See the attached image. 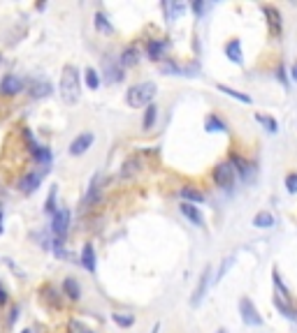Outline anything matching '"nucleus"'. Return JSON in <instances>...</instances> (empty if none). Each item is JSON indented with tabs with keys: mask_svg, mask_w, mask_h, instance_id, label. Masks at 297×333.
Returning <instances> with one entry per match:
<instances>
[{
	"mask_svg": "<svg viewBox=\"0 0 297 333\" xmlns=\"http://www.w3.org/2000/svg\"><path fill=\"white\" fill-rule=\"evenodd\" d=\"M61 97L65 104H77L81 97V81L74 65H65L61 74Z\"/></svg>",
	"mask_w": 297,
	"mask_h": 333,
	"instance_id": "f257e3e1",
	"label": "nucleus"
},
{
	"mask_svg": "<svg viewBox=\"0 0 297 333\" xmlns=\"http://www.w3.org/2000/svg\"><path fill=\"white\" fill-rule=\"evenodd\" d=\"M155 93H158V86H155L153 81H144V83H137V86L130 88L126 100H128L130 107H135V109L148 107V104L153 102Z\"/></svg>",
	"mask_w": 297,
	"mask_h": 333,
	"instance_id": "f03ea898",
	"label": "nucleus"
},
{
	"mask_svg": "<svg viewBox=\"0 0 297 333\" xmlns=\"http://www.w3.org/2000/svg\"><path fill=\"white\" fill-rule=\"evenodd\" d=\"M51 229H54L56 239H65V234L70 229V211L68 208H56L54 218H51Z\"/></svg>",
	"mask_w": 297,
	"mask_h": 333,
	"instance_id": "7ed1b4c3",
	"label": "nucleus"
},
{
	"mask_svg": "<svg viewBox=\"0 0 297 333\" xmlns=\"http://www.w3.org/2000/svg\"><path fill=\"white\" fill-rule=\"evenodd\" d=\"M239 313H242V320L249 324V327H260L263 324V317L258 315L256 306L251 303L249 296H242V301H239Z\"/></svg>",
	"mask_w": 297,
	"mask_h": 333,
	"instance_id": "20e7f679",
	"label": "nucleus"
},
{
	"mask_svg": "<svg viewBox=\"0 0 297 333\" xmlns=\"http://www.w3.org/2000/svg\"><path fill=\"white\" fill-rule=\"evenodd\" d=\"M214 180H216L218 187L230 190L232 183H235V169H232V165H230V162H221V165L214 169Z\"/></svg>",
	"mask_w": 297,
	"mask_h": 333,
	"instance_id": "39448f33",
	"label": "nucleus"
},
{
	"mask_svg": "<svg viewBox=\"0 0 297 333\" xmlns=\"http://www.w3.org/2000/svg\"><path fill=\"white\" fill-rule=\"evenodd\" d=\"M93 132H81L79 137H74L72 144H70V155H84L88 151V148L93 146Z\"/></svg>",
	"mask_w": 297,
	"mask_h": 333,
	"instance_id": "423d86ee",
	"label": "nucleus"
},
{
	"mask_svg": "<svg viewBox=\"0 0 297 333\" xmlns=\"http://www.w3.org/2000/svg\"><path fill=\"white\" fill-rule=\"evenodd\" d=\"M21 88H23V79H19L16 74H7L0 81V95H19Z\"/></svg>",
	"mask_w": 297,
	"mask_h": 333,
	"instance_id": "0eeeda50",
	"label": "nucleus"
},
{
	"mask_svg": "<svg viewBox=\"0 0 297 333\" xmlns=\"http://www.w3.org/2000/svg\"><path fill=\"white\" fill-rule=\"evenodd\" d=\"M209 273H211V268L207 266L204 268V273H202V278H200V282H197V287H195V292H193V306H200L202 303V299H204V294H207V287H209Z\"/></svg>",
	"mask_w": 297,
	"mask_h": 333,
	"instance_id": "6e6552de",
	"label": "nucleus"
},
{
	"mask_svg": "<svg viewBox=\"0 0 297 333\" xmlns=\"http://www.w3.org/2000/svg\"><path fill=\"white\" fill-rule=\"evenodd\" d=\"M179 208H181V213L186 215V218H188V220L193 222L195 227H202L204 225V215H202V211H200L195 204H186V201H183Z\"/></svg>",
	"mask_w": 297,
	"mask_h": 333,
	"instance_id": "1a4fd4ad",
	"label": "nucleus"
},
{
	"mask_svg": "<svg viewBox=\"0 0 297 333\" xmlns=\"http://www.w3.org/2000/svg\"><path fill=\"white\" fill-rule=\"evenodd\" d=\"M40 183H42V176L40 173H28V176H23L21 178V192L23 194H33L37 187H40Z\"/></svg>",
	"mask_w": 297,
	"mask_h": 333,
	"instance_id": "9d476101",
	"label": "nucleus"
},
{
	"mask_svg": "<svg viewBox=\"0 0 297 333\" xmlns=\"http://www.w3.org/2000/svg\"><path fill=\"white\" fill-rule=\"evenodd\" d=\"M81 266L86 268L88 273H95V250L93 243H86L84 250H81Z\"/></svg>",
	"mask_w": 297,
	"mask_h": 333,
	"instance_id": "9b49d317",
	"label": "nucleus"
},
{
	"mask_svg": "<svg viewBox=\"0 0 297 333\" xmlns=\"http://www.w3.org/2000/svg\"><path fill=\"white\" fill-rule=\"evenodd\" d=\"M63 292H65L68 299L77 301L81 296V287H79V282H77L74 278H65V280H63Z\"/></svg>",
	"mask_w": 297,
	"mask_h": 333,
	"instance_id": "f8f14e48",
	"label": "nucleus"
},
{
	"mask_svg": "<svg viewBox=\"0 0 297 333\" xmlns=\"http://www.w3.org/2000/svg\"><path fill=\"white\" fill-rule=\"evenodd\" d=\"M165 49H167V42L148 40V44H147V54H148V58L158 60V58H162V54H165Z\"/></svg>",
	"mask_w": 297,
	"mask_h": 333,
	"instance_id": "ddd939ff",
	"label": "nucleus"
},
{
	"mask_svg": "<svg viewBox=\"0 0 297 333\" xmlns=\"http://www.w3.org/2000/svg\"><path fill=\"white\" fill-rule=\"evenodd\" d=\"M225 54H228V58L232 60V63H242V42L230 40L228 44H225Z\"/></svg>",
	"mask_w": 297,
	"mask_h": 333,
	"instance_id": "4468645a",
	"label": "nucleus"
},
{
	"mask_svg": "<svg viewBox=\"0 0 297 333\" xmlns=\"http://www.w3.org/2000/svg\"><path fill=\"white\" fill-rule=\"evenodd\" d=\"M183 12H186V5H183V2H165V14H167L169 21L179 19Z\"/></svg>",
	"mask_w": 297,
	"mask_h": 333,
	"instance_id": "2eb2a0df",
	"label": "nucleus"
},
{
	"mask_svg": "<svg viewBox=\"0 0 297 333\" xmlns=\"http://www.w3.org/2000/svg\"><path fill=\"white\" fill-rule=\"evenodd\" d=\"M263 12L270 16V30L272 35H277L279 30H281V16H279L277 9H272V7H263Z\"/></svg>",
	"mask_w": 297,
	"mask_h": 333,
	"instance_id": "dca6fc26",
	"label": "nucleus"
},
{
	"mask_svg": "<svg viewBox=\"0 0 297 333\" xmlns=\"http://www.w3.org/2000/svg\"><path fill=\"white\" fill-rule=\"evenodd\" d=\"M204 130H207V132H225V130H228V125H225V123H223L218 116H214V113H211L209 118H207V125H204Z\"/></svg>",
	"mask_w": 297,
	"mask_h": 333,
	"instance_id": "f3484780",
	"label": "nucleus"
},
{
	"mask_svg": "<svg viewBox=\"0 0 297 333\" xmlns=\"http://www.w3.org/2000/svg\"><path fill=\"white\" fill-rule=\"evenodd\" d=\"M30 95L33 97H47V95H51V83L49 81H37L30 88Z\"/></svg>",
	"mask_w": 297,
	"mask_h": 333,
	"instance_id": "a211bd4d",
	"label": "nucleus"
},
{
	"mask_svg": "<svg viewBox=\"0 0 297 333\" xmlns=\"http://www.w3.org/2000/svg\"><path fill=\"white\" fill-rule=\"evenodd\" d=\"M181 197H183V201H186V204H193V201H195V204H200V201H204V194L197 192L195 187H183Z\"/></svg>",
	"mask_w": 297,
	"mask_h": 333,
	"instance_id": "6ab92c4d",
	"label": "nucleus"
},
{
	"mask_svg": "<svg viewBox=\"0 0 297 333\" xmlns=\"http://www.w3.org/2000/svg\"><path fill=\"white\" fill-rule=\"evenodd\" d=\"M84 79H86V86L91 90H98L100 88V74L95 72L93 67H86V72H84Z\"/></svg>",
	"mask_w": 297,
	"mask_h": 333,
	"instance_id": "aec40b11",
	"label": "nucleus"
},
{
	"mask_svg": "<svg viewBox=\"0 0 297 333\" xmlns=\"http://www.w3.org/2000/svg\"><path fill=\"white\" fill-rule=\"evenodd\" d=\"M33 155H35V160L40 162V165H44L49 169V162H51V151L44 146H35L33 148Z\"/></svg>",
	"mask_w": 297,
	"mask_h": 333,
	"instance_id": "412c9836",
	"label": "nucleus"
},
{
	"mask_svg": "<svg viewBox=\"0 0 297 333\" xmlns=\"http://www.w3.org/2000/svg\"><path fill=\"white\" fill-rule=\"evenodd\" d=\"M119 63H121V67H130V65H135V63H137V49H135V47L126 49V51L121 54V60H119Z\"/></svg>",
	"mask_w": 297,
	"mask_h": 333,
	"instance_id": "4be33fe9",
	"label": "nucleus"
},
{
	"mask_svg": "<svg viewBox=\"0 0 297 333\" xmlns=\"http://www.w3.org/2000/svg\"><path fill=\"white\" fill-rule=\"evenodd\" d=\"M253 225H256V227H263V229H267V227L274 225V215L267 213V211H263V213H258L256 218H253Z\"/></svg>",
	"mask_w": 297,
	"mask_h": 333,
	"instance_id": "5701e85b",
	"label": "nucleus"
},
{
	"mask_svg": "<svg viewBox=\"0 0 297 333\" xmlns=\"http://www.w3.org/2000/svg\"><path fill=\"white\" fill-rule=\"evenodd\" d=\"M95 28H98L100 33H107V35H112V30H114V28H112V23L107 21V16H105L102 12L95 14Z\"/></svg>",
	"mask_w": 297,
	"mask_h": 333,
	"instance_id": "b1692460",
	"label": "nucleus"
},
{
	"mask_svg": "<svg viewBox=\"0 0 297 333\" xmlns=\"http://www.w3.org/2000/svg\"><path fill=\"white\" fill-rule=\"evenodd\" d=\"M155 116H158V109H155L153 104H148V107H147V111H144V120H142L144 130H151V127H153Z\"/></svg>",
	"mask_w": 297,
	"mask_h": 333,
	"instance_id": "393cba45",
	"label": "nucleus"
},
{
	"mask_svg": "<svg viewBox=\"0 0 297 333\" xmlns=\"http://www.w3.org/2000/svg\"><path fill=\"white\" fill-rule=\"evenodd\" d=\"M218 90H221V93H225V95H230V97H235V100L244 102V104H251V97H249V95L237 93V90H232V88H228V86H223V83H218Z\"/></svg>",
	"mask_w": 297,
	"mask_h": 333,
	"instance_id": "a878e982",
	"label": "nucleus"
},
{
	"mask_svg": "<svg viewBox=\"0 0 297 333\" xmlns=\"http://www.w3.org/2000/svg\"><path fill=\"white\" fill-rule=\"evenodd\" d=\"M256 120H258V123H263V125L265 127H267V132H272V134H274V132H277V120H274V118H270V116H263V113H256Z\"/></svg>",
	"mask_w": 297,
	"mask_h": 333,
	"instance_id": "bb28decb",
	"label": "nucleus"
},
{
	"mask_svg": "<svg viewBox=\"0 0 297 333\" xmlns=\"http://www.w3.org/2000/svg\"><path fill=\"white\" fill-rule=\"evenodd\" d=\"M68 331H70V333H93L91 329L86 327V324H84V322H79V320H72V322H70V324H68Z\"/></svg>",
	"mask_w": 297,
	"mask_h": 333,
	"instance_id": "cd10ccee",
	"label": "nucleus"
},
{
	"mask_svg": "<svg viewBox=\"0 0 297 333\" xmlns=\"http://www.w3.org/2000/svg\"><path fill=\"white\" fill-rule=\"evenodd\" d=\"M98 180H100L98 176H95V178L91 180V187H88V194H86V199H84L86 204H93V201L98 199Z\"/></svg>",
	"mask_w": 297,
	"mask_h": 333,
	"instance_id": "c85d7f7f",
	"label": "nucleus"
},
{
	"mask_svg": "<svg viewBox=\"0 0 297 333\" xmlns=\"http://www.w3.org/2000/svg\"><path fill=\"white\" fill-rule=\"evenodd\" d=\"M112 320H114L119 327H133V322H135L133 317H130V315H121V313L112 315Z\"/></svg>",
	"mask_w": 297,
	"mask_h": 333,
	"instance_id": "c756f323",
	"label": "nucleus"
},
{
	"mask_svg": "<svg viewBox=\"0 0 297 333\" xmlns=\"http://www.w3.org/2000/svg\"><path fill=\"white\" fill-rule=\"evenodd\" d=\"M44 211L51 213V215L56 213V187H51V192H49V199H47V204H44Z\"/></svg>",
	"mask_w": 297,
	"mask_h": 333,
	"instance_id": "7c9ffc66",
	"label": "nucleus"
},
{
	"mask_svg": "<svg viewBox=\"0 0 297 333\" xmlns=\"http://www.w3.org/2000/svg\"><path fill=\"white\" fill-rule=\"evenodd\" d=\"M274 306H277V308H279V310H281V313H284V315H286V317H291V320H295V317H297V315H295V313H293L291 308L286 306V303H284V301H281V299H279V296H277V299H274Z\"/></svg>",
	"mask_w": 297,
	"mask_h": 333,
	"instance_id": "2f4dec72",
	"label": "nucleus"
},
{
	"mask_svg": "<svg viewBox=\"0 0 297 333\" xmlns=\"http://www.w3.org/2000/svg\"><path fill=\"white\" fill-rule=\"evenodd\" d=\"M286 190L291 194L297 192V173H288V176H286Z\"/></svg>",
	"mask_w": 297,
	"mask_h": 333,
	"instance_id": "473e14b6",
	"label": "nucleus"
},
{
	"mask_svg": "<svg viewBox=\"0 0 297 333\" xmlns=\"http://www.w3.org/2000/svg\"><path fill=\"white\" fill-rule=\"evenodd\" d=\"M193 9H195V14H197V16H202V12H207V5H204L202 0H197L195 5H193Z\"/></svg>",
	"mask_w": 297,
	"mask_h": 333,
	"instance_id": "72a5a7b5",
	"label": "nucleus"
},
{
	"mask_svg": "<svg viewBox=\"0 0 297 333\" xmlns=\"http://www.w3.org/2000/svg\"><path fill=\"white\" fill-rule=\"evenodd\" d=\"M232 264H235V259H232V257H230V259H228V261H225V264H223V266H221V271H218V278H223V275L228 273V268L232 266Z\"/></svg>",
	"mask_w": 297,
	"mask_h": 333,
	"instance_id": "f704fd0d",
	"label": "nucleus"
},
{
	"mask_svg": "<svg viewBox=\"0 0 297 333\" xmlns=\"http://www.w3.org/2000/svg\"><path fill=\"white\" fill-rule=\"evenodd\" d=\"M7 299H9V296H7V292L2 289V285H0V306H2V303H7Z\"/></svg>",
	"mask_w": 297,
	"mask_h": 333,
	"instance_id": "c9c22d12",
	"label": "nucleus"
},
{
	"mask_svg": "<svg viewBox=\"0 0 297 333\" xmlns=\"http://www.w3.org/2000/svg\"><path fill=\"white\" fill-rule=\"evenodd\" d=\"M16 313H19V308H12V317H9V327H14V322H16Z\"/></svg>",
	"mask_w": 297,
	"mask_h": 333,
	"instance_id": "e433bc0d",
	"label": "nucleus"
},
{
	"mask_svg": "<svg viewBox=\"0 0 297 333\" xmlns=\"http://www.w3.org/2000/svg\"><path fill=\"white\" fill-rule=\"evenodd\" d=\"M0 234H2V208H0Z\"/></svg>",
	"mask_w": 297,
	"mask_h": 333,
	"instance_id": "4c0bfd02",
	"label": "nucleus"
},
{
	"mask_svg": "<svg viewBox=\"0 0 297 333\" xmlns=\"http://www.w3.org/2000/svg\"><path fill=\"white\" fill-rule=\"evenodd\" d=\"M293 79H297V65L293 67Z\"/></svg>",
	"mask_w": 297,
	"mask_h": 333,
	"instance_id": "58836bf2",
	"label": "nucleus"
},
{
	"mask_svg": "<svg viewBox=\"0 0 297 333\" xmlns=\"http://www.w3.org/2000/svg\"><path fill=\"white\" fill-rule=\"evenodd\" d=\"M21 333H33V331H30V329H23V331H21Z\"/></svg>",
	"mask_w": 297,
	"mask_h": 333,
	"instance_id": "ea45409f",
	"label": "nucleus"
},
{
	"mask_svg": "<svg viewBox=\"0 0 297 333\" xmlns=\"http://www.w3.org/2000/svg\"><path fill=\"white\" fill-rule=\"evenodd\" d=\"M216 333H225V331H216Z\"/></svg>",
	"mask_w": 297,
	"mask_h": 333,
	"instance_id": "a19ab883",
	"label": "nucleus"
}]
</instances>
